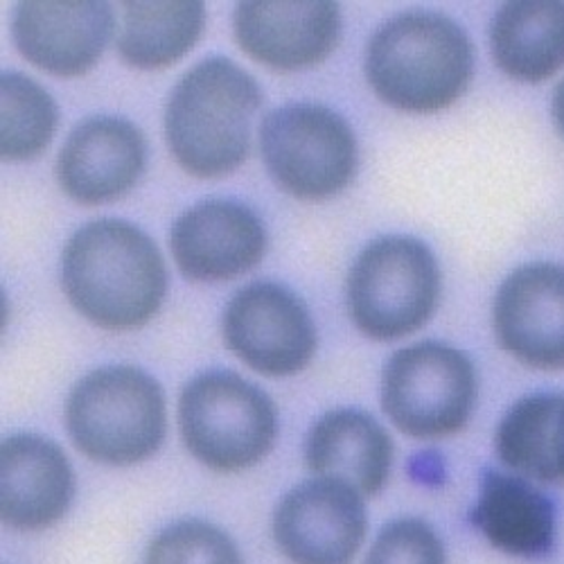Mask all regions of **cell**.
<instances>
[{"label":"cell","instance_id":"cell-1","mask_svg":"<svg viewBox=\"0 0 564 564\" xmlns=\"http://www.w3.org/2000/svg\"><path fill=\"white\" fill-rule=\"evenodd\" d=\"M62 288L70 305L111 333L143 327L163 305L167 269L148 235L120 219L82 226L62 256Z\"/></svg>","mask_w":564,"mask_h":564},{"label":"cell","instance_id":"cell-2","mask_svg":"<svg viewBox=\"0 0 564 564\" xmlns=\"http://www.w3.org/2000/svg\"><path fill=\"white\" fill-rule=\"evenodd\" d=\"M262 105L258 82L228 59H206L172 90L165 138L176 163L193 176L238 170L251 150V122Z\"/></svg>","mask_w":564,"mask_h":564},{"label":"cell","instance_id":"cell-3","mask_svg":"<svg viewBox=\"0 0 564 564\" xmlns=\"http://www.w3.org/2000/svg\"><path fill=\"white\" fill-rule=\"evenodd\" d=\"M473 75V43L441 14H402L384 23L368 43L366 77L372 90L406 113H436L452 107Z\"/></svg>","mask_w":564,"mask_h":564},{"label":"cell","instance_id":"cell-4","mask_svg":"<svg viewBox=\"0 0 564 564\" xmlns=\"http://www.w3.org/2000/svg\"><path fill=\"white\" fill-rule=\"evenodd\" d=\"M66 427L75 447L105 465L152 458L165 441L167 409L161 384L133 366L88 372L66 402Z\"/></svg>","mask_w":564,"mask_h":564},{"label":"cell","instance_id":"cell-5","mask_svg":"<svg viewBox=\"0 0 564 564\" xmlns=\"http://www.w3.org/2000/svg\"><path fill=\"white\" fill-rule=\"evenodd\" d=\"M178 425L191 454L221 475L258 465L278 438L271 398L228 370L204 372L181 391Z\"/></svg>","mask_w":564,"mask_h":564},{"label":"cell","instance_id":"cell-6","mask_svg":"<svg viewBox=\"0 0 564 564\" xmlns=\"http://www.w3.org/2000/svg\"><path fill=\"white\" fill-rule=\"evenodd\" d=\"M441 299L434 253L413 238L368 245L348 275V307L359 330L375 341H395L425 325Z\"/></svg>","mask_w":564,"mask_h":564},{"label":"cell","instance_id":"cell-7","mask_svg":"<svg viewBox=\"0 0 564 564\" xmlns=\"http://www.w3.org/2000/svg\"><path fill=\"white\" fill-rule=\"evenodd\" d=\"M477 370L460 350L422 341L391 357L382 375V406L393 425L417 441L458 434L477 404Z\"/></svg>","mask_w":564,"mask_h":564},{"label":"cell","instance_id":"cell-8","mask_svg":"<svg viewBox=\"0 0 564 564\" xmlns=\"http://www.w3.org/2000/svg\"><path fill=\"white\" fill-rule=\"evenodd\" d=\"M260 152L282 191L307 202L339 195L357 170L350 124L316 105H292L269 113L260 127Z\"/></svg>","mask_w":564,"mask_h":564},{"label":"cell","instance_id":"cell-9","mask_svg":"<svg viewBox=\"0 0 564 564\" xmlns=\"http://www.w3.org/2000/svg\"><path fill=\"white\" fill-rule=\"evenodd\" d=\"M228 350L267 378H288L310 366L316 327L299 296L273 282H253L224 312Z\"/></svg>","mask_w":564,"mask_h":564},{"label":"cell","instance_id":"cell-10","mask_svg":"<svg viewBox=\"0 0 564 564\" xmlns=\"http://www.w3.org/2000/svg\"><path fill=\"white\" fill-rule=\"evenodd\" d=\"M366 531L364 497L337 479L296 486L273 512V540L292 564H352Z\"/></svg>","mask_w":564,"mask_h":564},{"label":"cell","instance_id":"cell-11","mask_svg":"<svg viewBox=\"0 0 564 564\" xmlns=\"http://www.w3.org/2000/svg\"><path fill=\"white\" fill-rule=\"evenodd\" d=\"M492 323L501 348L535 370H564V267L533 262L499 288Z\"/></svg>","mask_w":564,"mask_h":564},{"label":"cell","instance_id":"cell-12","mask_svg":"<svg viewBox=\"0 0 564 564\" xmlns=\"http://www.w3.org/2000/svg\"><path fill=\"white\" fill-rule=\"evenodd\" d=\"M235 39L256 62L275 70L316 66L333 55L341 34L337 3L327 0H249L235 8Z\"/></svg>","mask_w":564,"mask_h":564},{"label":"cell","instance_id":"cell-13","mask_svg":"<svg viewBox=\"0 0 564 564\" xmlns=\"http://www.w3.org/2000/svg\"><path fill=\"white\" fill-rule=\"evenodd\" d=\"M19 53L57 77H79L96 66L113 34L109 3L96 0H28L14 14Z\"/></svg>","mask_w":564,"mask_h":564},{"label":"cell","instance_id":"cell-14","mask_svg":"<svg viewBox=\"0 0 564 564\" xmlns=\"http://www.w3.org/2000/svg\"><path fill=\"white\" fill-rule=\"evenodd\" d=\"M170 247L185 278L219 282L247 273L262 260L267 232L251 208L210 199L174 221Z\"/></svg>","mask_w":564,"mask_h":564},{"label":"cell","instance_id":"cell-15","mask_svg":"<svg viewBox=\"0 0 564 564\" xmlns=\"http://www.w3.org/2000/svg\"><path fill=\"white\" fill-rule=\"evenodd\" d=\"M145 167V140L122 118H88L73 129L57 156L62 191L82 206L127 195Z\"/></svg>","mask_w":564,"mask_h":564},{"label":"cell","instance_id":"cell-16","mask_svg":"<svg viewBox=\"0 0 564 564\" xmlns=\"http://www.w3.org/2000/svg\"><path fill=\"white\" fill-rule=\"evenodd\" d=\"M75 495L73 469L48 438L19 434L0 447V517L19 531H43L66 514Z\"/></svg>","mask_w":564,"mask_h":564},{"label":"cell","instance_id":"cell-17","mask_svg":"<svg viewBox=\"0 0 564 564\" xmlns=\"http://www.w3.org/2000/svg\"><path fill=\"white\" fill-rule=\"evenodd\" d=\"M305 463L316 477L344 481L361 497H375L389 481L393 443L368 413L337 409L310 430Z\"/></svg>","mask_w":564,"mask_h":564},{"label":"cell","instance_id":"cell-18","mask_svg":"<svg viewBox=\"0 0 564 564\" xmlns=\"http://www.w3.org/2000/svg\"><path fill=\"white\" fill-rule=\"evenodd\" d=\"M473 522L488 544L512 557H542L555 544V506L529 479L488 473Z\"/></svg>","mask_w":564,"mask_h":564},{"label":"cell","instance_id":"cell-19","mask_svg":"<svg viewBox=\"0 0 564 564\" xmlns=\"http://www.w3.org/2000/svg\"><path fill=\"white\" fill-rule=\"evenodd\" d=\"M490 48L497 66L517 82L540 84L564 66L562 0H514L492 21Z\"/></svg>","mask_w":564,"mask_h":564},{"label":"cell","instance_id":"cell-20","mask_svg":"<svg viewBox=\"0 0 564 564\" xmlns=\"http://www.w3.org/2000/svg\"><path fill=\"white\" fill-rule=\"evenodd\" d=\"M204 23L199 0L122 3L118 53L135 68L172 66L199 41Z\"/></svg>","mask_w":564,"mask_h":564},{"label":"cell","instance_id":"cell-21","mask_svg":"<svg viewBox=\"0 0 564 564\" xmlns=\"http://www.w3.org/2000/svg\"><path fill=\"white\" fill-rule=\"evenodd\" d=\"M562 395H527L517 400L501 417L495 449L512 473L542 484H557L553 434Z\"/></svg>","mask_w":564,"mask_h":564},{"label":"cell","instance_id":"cell-22","mask_svg":"<svg viewBox=\"0 0 564 564\" xmlns=\"http://www.w3.org/2000/svg\"><path fill=\"white\" fill-rule=\"evenodd\" d=\"M3 124H0V152L10 161L39 156L55 135L59 113L48 90L34 79L8 73L0 82Z\"/></svg>","mask_w":564,"mask_h":564},{"label":"cell","instance_id":"cell-23","mask_svg":"<svg viewBox=\"0 0 564 564\" xmlns=\"http://www.w3.org/2000/svg\"><path fill=\"white\" fill-rule=\"evenodd\" d=\"M145 564H245V557L221 529L187 520L152 540Z\"/></svg>","mask_w":564,"mask_h":564},{"label":"cell","instance_id":"cell-24","mask_svg":"<svg viewBox=\"0 0 564 564\" xmlns=\"http://www.w3.org/2000/svg\"><path fill=\"white\" fill-rule=\"evenodd\" d=\"M364 564H447L438 533L422 520H395L382 529Z\"/></svg>","mask_w":564,"mask_h":564},{"label":"cell","instance_id":"cell-25","mask_svg":"<svg viewBox=\"0 0 564 564\" xmlns=\"http://www.w3.org/2000/svg\"><path fill=\"white\" fill-rule=\"evenodd\" d=\"M553 456H555V469H557V479L564 481V398L557 411V422H555V434H553Z\"/></svg>","mask_w":564,"mask_h":564},{"label":"cell","instance_id":"cell-26","mask_svg":"<svg viewBox=\"0 0 564 564\" xmlns=\"http://www.w3.org/2000/svg\"><path fill=\"white\" fill-rule=\"evenodd\" d=\"M553 118H555V124L564 138V79L557 84L555 88V96H553Z\"/></svg>","mask_w":564,"mask_h":564}]
</instances>
